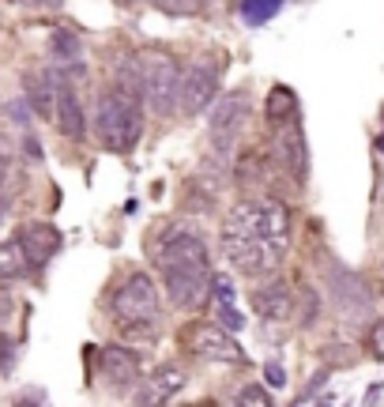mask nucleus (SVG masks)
Instances as JSON below:
<instances>
[{
  "label": "nucleus",
  "instance_id": "obj_1",
  "mask_svg": "<svg viewBox=\"0 0 384 407\" xmlns=\"http://www.w3.org/2000/svg\"><path fill=\"white\" fill-rule=\"evenodd\" d=\"M290 207L283 200H242L222 215L219 227V249L234 272L260 279L271 275L290 253Z\"/></svg>",
  "mask_w": 384,
  "mask_h": 407
},
{
  "label": "nucleus",
  "instance_id": "obj_2",
  "mask_svg": "<svg viewBox=\"0 0 384 407\" xmlns=\"http://www.w3.org/2000/svg\"><path fill=\"white\" fill-rule=\"evenodd\" d=\"M155 268L166 298L177 309H200L211 298V253L207 242L189 227H170L155 242Z\"/></svg>",
  "mask_w": 384,
  "mask_h": 407
},
{
  "label": "nucleus",
  "instance_id": "obj_3",
  "mask_svg": "<svg viewBox=\"0 0 384 407\" xmlns=\"http://www.w3.org/2000/svg\"><path fill=\"white\" fill-rule=\"evenodd\" d=\"M143 83L136 61L117 76L110 87L98 91L95 102V136L117 155L136 151V143L143 136Z\"/></svg>",
  "mask_w": 384,
  "mask_h": 407
},
{
  "label": "nucleus",
  "instance_id": "obj_4",
  "mask_svg": "<svg viewBox=\"0 0 384 407\" xmlns=\"http://www.w3.org/2000/svg\"><path fill=\"white\" fill-rule=\"evenodd\" d=\"M140 83H143V106H151L155 117H174L181 98V61L166 49H143L136 57Z\"/></svg>",
  "mask_w": 384,
  "mask_h": 407
},
{
  "label": "nucleus",
  "instance_id": "obj_5",
  "mask_svg": "<svg viewBox=\"0 0 384 407\" xmlns=\"http://www.w3.org/2000/svg\"><path fill=\"white\" fill-rule=\"evenodd\" d=\"M110 313L117 321H125L128 328L136 324L155 328L158 317H162V287L147 272H128L110 294Z\"/></svg>",
  "mask_w": 384,
  "mask_h": 407
},
{
  "label": "nucleus",
  "instance_id": "obj_6",
  "mask_svg": "<svg viewBox=\"0 0 384 407\" xmlns=\"http://www.w3.org/2000/svg\"><path fill=\"white\" fill-rule=\"evenodd\" d=\"M249 121V95L245 91H230V95H219L215 106L207 117V140L215 148V159L227 166V159L234 155V143L242 140Z\"/></svg>",
  "mask_w": 384,
  "mask_h": 407
},
{
  "label": "nucleus",
  "instance_id": "obj_7",
  "mask_svg": "<svg viewBox=\"0 0 384 407\" xmlns=\"http://www.w3.org/2000/svg\"><path fill=\"white\" fill-rule=\"evenodd\" d=\"M185 347H189L196 359H204V362H222V366L245 362L242 344H237L227 328H219L215 321H192L189 328H185Z\"/></svg>",
  "mask_w": 384,
  "mask_h": 407
},
{
  "label": "nucleus",
  "instance_id": "obj_8",
  "mask_svg": "<svg viewBox=\"0 0 384 407\" xmlns=\"http://www.w3.org/2000/svg\"><path fill=\"white\" fill-rule=\"evenodd\" d=\"M219 98V64L215 61H192L181 76V98H177V110L185 117H200L204 110L215 106Z\"/></svg>",
  "mask_w": 384,
  "mask_h": 407
},
{
  "label": "nucleus",
  "instance_id": "obj_9",
  "mask_svg": "<svg viewBox=\"0 0 384 407\" xmlns=\"http://www.w3.org/2000/svg\"><path fill=\"white\" fill-rule=\"evenodd\" d=\"M16 242L23 249L26 264L31 268H46L53 257L61 253V230L53 227V222H23V227L16 230Z\"/></svg>",
  "mask_w": 384,
  "mask_h": 407
},
{
  "label": "nucleus",
  "instance_id": "obj_10",
  "mask_svg": "<svg viewBox=\"0 0 384 407\" xmlns=\"http://www.w3.org/2000/svg\"><path fill=\"white\" fill-rule=\"evenodd\" d=\"M185 370L177 362H166V366H158V370L143 381L140 392H136V407H170L177 396H181V388H185Z\"/></svg>",
  "mask_w": 384,
  "mask_h": 407
},
{
  "label": "nucleus",
  "instance_id": "obj_11",
  "mask_svg": "<svg viewBox=\"0 0 384 407\" xmlns=\"http://www.w3.org/2000/svg\"><path fill=\"white\" fill-rule=\"evenodd\" d=\"M249 302H253V309H256V317L260 321H271V324H279L286 321L290 313H294V291H290V283L286 279H264L253 294H249Z\"/></svg>",
  "mask_w": 384,
  "mask_h": 407
},
{
  "label": "nucleus",
  "instance_id": "obj_12",
  "mask_svg": "<svg viewBox=\"0 0 384 407\" xmlns=\"http://www.w3.org/2000/svg\"><path fill=\"white\" fill-rule=\"evenodd\" d=\"M53 125H57L61 136L68 140H83L87 136V110H83V98L76 95V87L64 80H57V110H53Z\"/></svg>",
  "mask_w": 384,
  "mask_h": 407
},
{
  "label": "nucleus",
  "instance_id": "obj_13",
  "mask_svg": "<svg viewBox=\"0 0 384 407\" xmlns=\"http://www.w3.org/2000/svg\"><path fill=\"white\" fill-rule=\"evenodd\" d=\"M102 377H105V385H110V388L128 392L140 381V359H136V351H128L121 344L105 347L102 351Z\"/></svg>",
  "mask_w": 384,
  "mask_h": 407
},
{
  "label": "nucleus",
  "instance_id": "obj_14",
  "mask_svg": "<svg viewBox=\"0 0 384 407\" xmlns=\"http://www.w3.org/2000/svg\"><path fill=\"white\" fill-rule=\"evenodd\" d=\"M275 151H279L283 166L294 174V181L301 185L309 170V155H306V133H301V121H290L283 128H275Z\"/></svg>",
  "mask_w": 384,
  "mask_h": 407
},
{
  "label": "nucleus",
  "instance_id": "obj_15",
  "mask_svg": "<svg viewBox=\"0 0 384 407\" xmlns=\"http://www.w3.org/2000/svg\"><path fill=\"white\" fill-rule=\"evenodd\" d=\"M26 102H31V110L38 117H46V121H53V110H57V76L53 72H34L26 76Z\"/></svg>",
  "mask_w": 384,
  "mask_h": 407
},
{
  "label": "nucleus",
  "instance_id": "obj_16",
  "mask_svg": "<svg viewBox=\"0 0 384 407\" xmlns=\"http://www.w3.org/2000/svg\"><path fill=\"white\" fill-rule=\"evenodd\" d=\"M264 117H268V125L271 128H283L290 121H298V98H294V91L290 87H271V95H268V106H264Z\"/></svg>",
  "mask_w": 384,
  "mask_h": 407
},
{
  "label": "nucleus",
  "instance_id": "obj_17",
  "mask_svg": "<svg viewBox=\"0 0 384 407\" xmlns=\"http://www.w3.org/2000/svg\"><path fill=\"white\" fill-rule=\"evenodd\" d=\"M26 268H31V264H26V257H23L19 242H16V238H11V242H0V283L19 279Z\"/></svg>",
  "mask_w": 384,
  "mask_h": 407
},
{
  "label": "nucleus",
  "instance_id": "obj_18",
  "mask_svg": "<svg viewBox=\"0 0 384 407\" xmlns=\"http://www.w3.org/2000/svg\"><path fill=\"white\" fill-rule=\"evenodd\" d=\"M211 321L234 336V332H242V328H245V313L237 309V302H211Z\"/></svg>",
  "mask_w": 384,
  "mask_h": 407
},
{
  "label": "nucleus",
  "instance_id": "obj_19",
  "mask_svg": "<svg viewBox=\"0 0 384 407\" xmlns=\"http://www.w3.org/2000/svg\"><path fill=\"white\" fill-rule=\"evenodd\" d=\"M155 8L162 11V16L181 19V16H200L207 8V0H155Z\"/></svg>",
  "mask_w": 384,
  "mask_h": 407
},
{
  "label": "nucleus",
  "instance_id": "obj_20",
  "mask_svg": "<svg viewBox=\"0 0 384 407\" xmlns=\"http://www.w3.org/2000/svg\"><path fill=\"white\" fill-rule=\"evenodd\" d=\"M234 407H275V403H271V396H268V388H264V385H245L242 392H237Z\"/></svg>",
  "mask_w": 384,
  "mask_h": 407
},
{
  "label": "nucleus",
  "instance_id": "obj_21",
  "mask_svg": "<svg viewBox=\"0 0 384 407\" xmlns=\"http://www.w3.org/2000/svg\"><path fill=\"white\" fill-rule=\"evenodd\" d=\"M53 49H57L61 61H72L79 53V42H76L72 34H53Z\"/></svg>",
  "mask_w": 384,
  "mask_h": 407
},
{
  "label": "nucleus",
  "instance_id": "obj_22",
  "mask_svg": "<svg viewBox=\"0 0 384 407\" xmlns=\"http://www.w3.org/2000/svg\"><path fill=\"white\" fill-rule=\"evenodd\" d=\"M365 344H369V351H373V359H384V321H373Z\"/></svg>",
  "mask_w": 384,
  "mask_h": 407
},
{
  "label": "nucleus",
  "instance_id": "obj_23",
  "mask_svg": "<svg viewBox=\"0 0 384 407\" xmlns=\"http://www.w3.org/2000/svg\"><path fill=\"white\" fill-rule=\"evenodd\" d=\"M16 344H11V336L8 332H0V370H11V362H16Z\"/></svg>",
  "mask_w": 384,
  "mask_h": 407
},
{
  "label": "nucleus",
  "instance_id": "obj_24",
  "mask_svg": "<svg viewBox=\"0 0 384 407\" xmlns=\"http://www.w3.org/2000/svg\"><path fill=\"white\" fill-rule=\"evenodd\" d=\"M264 377H268L271 388H283V385H286V370H283L279 362H268V366H264Z\"/></svg>",
  "mask_w": 384,
  "mask_h": 407
},
{
  "label": "nucleus",
  "instance_id": "obj_25",
  "mask_svg": "<svg viewBox=\"0 0 384 407\" xmlns=\"http://www.w3.org/2000/svg\"><path fill=\"white\" fill-rule=\"evenodd\" d=\"M11 309H16V298H11L4 287H0V324H4L8 317H11Z\"/></svg>",
  "mask_w": 384,
  "mask_h": 407
},
{
  "label": "nucleus",
  "instance_id": "obj_26",
  "mask_svg": "<svg viewBox=\"0 0 384 407\" xmlns=\"http://www.w3.org/2000/svg\"><path fill=\"white\" fill-rule=\"evenodd\" d=\"M8 177H11V159H8L4 151H0V189L8 185Z\"/></svg>",
  "mask_w": 384,
  "mask_h": 407
},
{
  "label": "nucleus",
  "instance_id": "obj_27",
  "mask_svg": "<svg viewBox=\"0 0 384 407\" xmlns=\"http://www.w3.org/2000/svg\"><path fill=\"white\" fill-rule=\"evenodd\" d=\"M4 215H8V200L0 196V219H4Z\"/></svg>",
  "mask_w": 384,
  "mask_h": 407
},
{
  "label": "nucleus",
  "instance_id": "obj_28",
  "mask_svg": "<svg viewBox=\"0 0 384 407\" xmlns=\"http://www.w3.org/2000/svg\"><path fill=\"white\" fill-rule=\"evenodd\" d=\"M113 4H121V8H132V4H140V0H113Z\"/></svg>",
  "mask_w": 384,
  "mask_h": 407
},
{
  "label": "nucleus",
  "instance_id": "obj_29",
  "mask_svg": "<svg viewBox=\"0 0 384 407\" xmlns=\"http://www.w3.org/2000/svg\"><path fill=\"white\" fill-rule=\"evenodd\" d=\"M377 151H380V155H384V133H380V136H377Z\"/></svg>",
  "mask_w": 384,
  "mask_h": 407
},
{
  "label": "nucleus",
  "instance_id": "obj_30",
  "mask_svg": "<svg viewBox=\"0 0 384 407\" xmlns=\"http://www.w3.org/2000/svg\"><path fill=\"white\" fill-rule=\"evenodd\" d=\"M16 407H31V403H26V396H23V400H19V403H16Z\"/></svg>",
  "mask_w": 384,
  "mask_h": 407
},
{
  "label": "nucleus",
  "instance_id": "obj_31",
  "mask_svg": "<svg viewBox=\"0 0 384 407\" xmlns=\"http://www.w3.org/2000/svg\"><path fill=\"white\" fill-rule=\"evenodd\" d=\"M181 407H200V403H181Z\"/></svg>",
  "mask_w": 384,
  "mask_h": 407
}]
</instances>
